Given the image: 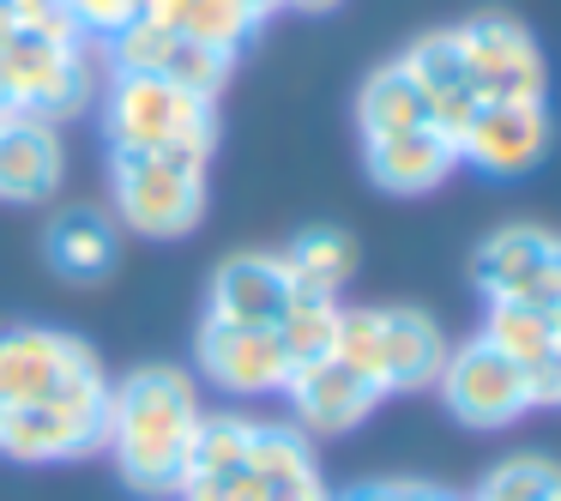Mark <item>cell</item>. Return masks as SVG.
Here are the masks:
<instances>
[{
  "mask_svg": "<svg viewBox=\"0 0 561 501\" xmlns=\"http://www.w3.org/2000/svg\"><path fill=\"white\" fill-rule=\"evenodd\" d=\"M199 423V387L194 375L158 363V368H134L110 387V447L115 471L127 489L139 496H175L187 471V441Z\"/></svg>",
  "mask_w": 561,
  "mask_h": 501,
  "instance_id": "cell-1",
  "label": "cell"
},
{
  "mask_svg": "<svg viewBox=\"0 0 561 501\" xmlns=\"http://www.w3.org/2000/svg\"><path fill=\"white\" fill-rule=\"evenodd\" d=\"M332 356L368 375L380 392H423L447 368V332L423 308H339Z\"/></svg>",
  "mask_w": 561,
  "mask_h": 501,
  "instance_id": "cell-2",
  "label": "cell"
},
{
  "mask_svg": "<svg viewBox=\"0 0 561 501\" xmlns=\"http://www.w3.org/2000/svg\"><path fill=\"white\" fill-rule=\"evenodd\" d=\"M103 134L110 151H175L206 163L218 151V103L187 98L146 73H115L103 98Z\"/></svg>",
  "mask_w": 561,
  "mask_h": 501,
  "instance_id": "cell-3",
  "label": "cell"
},
{
  "mask_svg": "<svg viewBox=\"0 0 561 501\" xmlns=\"http://www.w3.org/2000/svg\"><path fill=\"white\" fill-rule=\"evenodd\" d=\"M110 200L127 230L170 242L206 218V163L175 151H110Z\"/></svg>",
  "mask_w": 561,
  "mask_h": 501,
  "instance_id": "cell-4",
  "label": "cell"
},
{
  "mask_svg": "<svg viewBox=\"0 0 561 501\" xmlns=\"http://www.w3.org/2000/svg\"><path fill=\"white\" fill-rule=\"evenodd\" d=\"M103 368L85 339L61 327H0V405H43L98 387Z\"/></svg>",
  "mask_w": 561,
  "mask_h": 501,
  "instance_id": "cell-5",
  "label": "cell"
},
{
  "mask_svg": "<svg viewBox=\"0 0 561 501\" xmlns=\"http://www.w3.org/2000/svg\"><path fill=\"white\" fill-rule=\"evenodd\" d=\"M103 429H110V380L67 392V399L13 405L0 417V453L19 465L85 459V453H103Z\"/></svg>",
  "mask_w": 561,
  "mask_h": 501,
  "instance_id": "cell-6",
  "label": "cell"
},
{
  "mask_svg": "<svg viewBox=\"0 0 561 501\" xmlns=\"http://www.w3.org/2000/svg\"><path fill=\"white\" fill-rule=\"evenodd\" d=\"M440 405H447L453 423L477 429V435H495V429L519 423L531 405V380L513 356H501L489 339H465L459 351H447V368H440Z\"/></svg>",
  "mask_w": 561,
  "mask_h": 501,
  "instance_id": "cell-7",
  "label": "cell"
},
{
  "mask_svg": "<svg viewBox=\"0 0 561 501\" xmlns=\"http://www.w3.org/2000/svg\"><path fill=\"white\" fill-rule=\"evenodd\" d=\"M471 278L483 291V303L556 308L561 303V236L543 230V224H507V230L477 242Z\"/></svg>",
  "mask_w": 561,
  "mask_h": 501,
  "instance_id": "cell-8",
  "label": "cell"
},
{
  "mask_svg": "<svg viewBox=\"0 0 561 501\" xmlns=\"http://www.w3.org/2000/svg\"><path fill=\"white\" fill-rule=\"evenodd\" d=\"M0 67L7 86L19 98V115H43V122H67L98 98V73L79 55V43H55V37H31L13 31L0 43Z\"/></svg>",
  "mask_w": 561,
  "mask_h": 501,
  "instance_id": "cell-9",
  "label": "cell"
},
{
  "mask_svg": "<svg viewBox=\"0 0 561 501\" xmlns=\"http://www.w3.org/2000/svg\"><path fill=\"white\" fill-rule=\"evenodd\" d=\"M459 49L471 67V86L483 103H543L549 67L537 37L507 13H477L471 25H459Z\"/></svg>",
  "mask_w": 561,
  "mask_h": 501,
  "instance_id": "cell-10",
  "label": "cell"
},
{
  "mask_svg": "<svg viewBox=\"0 0 561 501\" xmlns=\"http://www.w3.org/2000/svg\"><path fill=\"white\" fill-rule=\"evenodd\" d=\"M194 363L230 399H266V392L290 387V356L278 344V327H230V320H211L194 339Z\"/></svg>",
  "mask_w": 561,
  "mask_h": 501,
  "instance_id": "cell-11",
  "label": "cell"
},
{
  "mask_svg": "<svg viewBox=\"0 0 561 501\" xmlns=\"http://www.w3.org/2000/svg\"><path fill=\"white\" fill-rule=\"evenodd\" d=\"M549 151V115L543 103H483L471 115V127L459 134V163L513 182V175H531Z\"/></svg>",
  "mask_w": 561,
  "mask_h": 501,
  "instance_id": "cell-12",
  "label": "cell"
},
{
  "mask_svg": "<svg viewBox=\"0 0 561 501\" xmlns=\"http://www.w3.org/2000/svg\"><path fill=\"white\" fill-rule=\"evenodd\" d=\"M284 399H290L302 435H351V429H363L368 417H375V405L387 399V392L368 375H356L351 363H339V356H320V363L296 368Z\"/></svg>",
  "mask_w": 561,
  "mask_h": 501,
  "instance_id": "cell-13",
  "label": "cell"
},
{
  "mask_svg": "<svg viewBox=\"0 0 561 501\" xmlns=\"http://www.w3.org/2000/svg\"><path fill=\"white\" fill-rule=\"evenodd\" d=\"M363 163H368V182H375L380 194L416 200V194H435V187L459 170V146H453L435 122H423V127H404V134L363 139Z\"/></svg>",
  "mask_w": 561,
  "mask_h": 501,
  "instance_id": "cell-14",
  "label": "cell"
},
{
  "mask_svg": "<svg viewBox=\"0 0 561 501\" xmlns=\"http://www.w3.org/2000/svg\"><path fill=\"white\" fill-rule=\"evenodd\" d=\"M296 291L284 254H230L211 272V320H230V327H278L290 315Z\"/></svg>",
  "mask_w": 561,
  "mask_h": 501,
  "instance_id": "cell-15",
  "label": "cell"
},
{
  "mask_svg": "<svg viewBox=\"0 0 561 501\" xmlns=\"http://www.w3.org/2000/svg\"><path fill=\"white\" fill-rule=\"evenodd\" d=\"M61 175H67V158H61L55 122H43V115L0 122V200H13V206H49L61 194Z\"/></svg>",
  "mask_w": 561,
  "mask_h": 501,
  "instance_id": "cell-16",
  "label": "cell"
},
{
  "mask_svg": "<svg viewBox=\"0 0 561 501\" xmlns=\"http://www.w3.org/2000/svg\"><path fill=\"white\" fill-rule=\"evenodd\" d=\"M43 254H49L55 278L67 284H103L122 260V236H115V218L98 206H67L49 218L43 230Z\"/></svg>",
  "mask_w": 561,
  "mask_h": 501,
  "instance_id": "cell-17",
  "label": "cell"
},
{
  "mask_svg": "<svg viewBox=\"0 0 561 501\" xmlns=\"http://www.w3.org/2000/svg\"><path fill=\"white\" fill-rule=\"evenodd\" d=\"M248 465H254L266 501H332V489L320 483L314 447H308V435L296 423H260Z\"/></svg>",
  "mask_w": 561,
  "mask_h": 501,
  "instance_id": "cell-18",
  "label": "cell"
},
{
  "mask_svg": "<svg viewBox=\"0 0 561 501\" xmlns=\"http://www.w3.org/2000/svg\"><path fill=\"white\" fill-rule=\"evenodd\" d=\"M284 272H290L296 303H339L344 284L356 272V242L344 230H302L290 248H284Z\"/></svg>",
  "mask_w": 561,
  "mask_h": 501,
  "instance_id": "cell-19",
  "label": "cell"
},
{
  "mask_svg": "<svg viewBox=\"0 0 561 501\" xmlns=\"http://www.w3.org/2000/svg\"><path fill=\"white\" fill-rule=\"evenodd\" d=\"M146 19H158L163 31H175L187 43H206V49H224V55H236L254 37V19L236 0H146Z\"/></svg>",
  "mask_w": 561,
  "mask_h": 501,
  "instance_id": "cell-20",
  "label": "cell"
},
{
  "mask_svg": "<svg viewBox=\"0 0 561 501\" xmlns=\"http://www.w3.org/2000/svg\"><path fill=\"white\" fill-rule=\"evenodd\" d=\"M356 122H363V139L404 134V127L428 122V98L416 91V79L404 73L399 61H387L363 79V91H356Z\"/></svg>",
  "mask_w": 561,
  "mask_h": 501,
  "instance_id": "cell-21",
  "label": "cell"
},
{
  "mask_svg": "<svg viewBox=\"0 0 561 501\" xmlns=\"http://www.w3.org/2000/svg\"><path fill=\"white\" fill-rule=\"evenodd\" d=\"M399 67L416 79L428 110H440V103H453V98H477L471 67H465V49H459V31H423V37L399 55Z\"/></svg>",
  "mask_w": 561,
  "mask_h": 501,
  "instance_id": "cell-22",
  "label": "cell"
},
{
  "mask_svg": "<svg viewBox=\"0 0 561 501\" xmlns=\"http://www.w3.org/2000/svg\"><path fill=\"white\" fill-rule=\"evenodd\" d=\"M260 423L242 411H199L194 441H187V471L182 477H224V471H242L248 453H254Z\"/></svg>",
  "mask_w": 561,
  "mask_h": 501,
  "instance_id": "cell-23",
  "label": "cell"
},
{
  "mask_svg": "<svg viewBox=\"0 0 561 501\" xmlns=\"http://www.w3.org/2000/svg\"><path fill=\"white\" fill-rule=\"evenodd\" d=\"M477 339H489L519 368H537L556 351V315H549V308H519V303H489V320H483Z\"/></svg>",
  "mask_w": 561,
  "mask_h": 501,
  "instance_id": "cell-24",
  "label": "cell"
},
{
  "mask_svg": "<svg viewBox=\"0 0 561 501\" xmlns=\"http://www.w3.org/2000/svg\"><path fill=\"white\" fill-rule=\"evenodd\" d=\"M230 67H236V55L206 49V43H187V37H170V49H163V67H158L151 79H163V86L187 91V98L218 103V91L230 86Z\"/></svg>",
  "mask_w": 561,
  "mask_h": 501,
  "instance_id": "cell-25",
  "label": "cell"
},
{
  "mask_svg": "<svg viewBox=\"0 0 561 501\" xmlns=\"http://www.w3.org/2000/svg\"><path fill=\"white\" fill-rule=\"evenodd\" d=\"M471 501H561V465L549 453H513L477 483Z\"/></svg>",
  "mask_w": 561,
  "mask_h": 501,
  "instance_id": "cell-26",
  "label": "cell"
},
{
  "mask_svg": "<svg viewBox=\"0 0 561 501\" xmlns=\"http://www.w3.org/2000/svg\"><path fill=\"white\" fill-rule=\"evenodd\" d=\"M339 308L344 303H290V315L278 320V344L290 356V375L320 356H332V339H339Z\"/></svg>",
  "mask_w": 561,
  "mask_h": 501,
  "instance_id": "cell-27",
  "label": "cell"
},
{
  "mask_svg": "<svg viewBox=\"0 0 561 501\" xmlns=\"http://www.w3.org/2000/svg\"><path fill=\"white\" fill-rule=\"evenodd\" d=\"M61 7L79 25V37H115L127 19L146 13V0H61Z\"/></svg>",
  "mask_w": 561,
  "mask_h": 501,
  "instance_id": "cell-28",
  "label": "cell"
},
{
  "mask_svg": "<svg viewBox=\"0 0 561 501\" xmlns=\"http://www.w3.org/2000/svg\"><path fill=\"white\" fill-rule=\"evenodd\" d=\"M175 496L182 501H266V489H260L254 465H242V471H224V477H182Z\"/></svg>",
  "mask_w": 561,
  "mask_h": 501,
  "instance_id": "cell-29",
  "label": "cell"
},
{
  "mask_svg": "<svg viewBox=\"0 0 561 501\" xmlns=\"http://www.w3.org/2000/svg\"><path fill=\"white\" fill-rule=\"evenodd\" d=\"M435 483H411V477H375V483H356L332 501H428Z\"/></svg>",
  "mask_w": 561,
  "mask_h": 501,
  "instance_id": "cell-30",
  "label": "cell"
},
{
  "mask_svg": "<svg viewBox=\"0 0 561 501\" xmlns=\"http://www.w3.org/2000/svg\"><path fill=\"white\" fill-rule=\"evenodd\" d=\"M525 380H531V405L561 411V339H556V351H549L537 368H525Z\"/></svg>",
  "mask_w": 561,
  "mask_h": 501,
  "instance_id": "cell-31",
  "label": "cell"
},
{
  "mask_svg": "<svg viewBox=\"0 0 561 501\" xmlns=\"http://www.w3.org/2000/svg\"><path fill=\"white\" fill-rule=\"evenodd\" d=\"M19 115V98H13V86H7V67H0V122H13Z\"/></svg>",
  "mask_w": 561,
  "mask_h": 501,
  "instance_id": "cell-32",
  "label": "cell"
},
{
  "mask_svg": "<svg viewBox=\"0 0 561 501\" xmlns=\"http://www.w3.org/2000/svg\"><path fill=\"white\" fill-rule=\"evenodd\" d=\"M236 7H242V13H248V19H254V25H260V19H266V13H278L284 0H236Z\"/></svg>",
  "mask_w": 561,
  "mask_h": 501,
  "instance_id": "cell-33",
  "label": "cell"
},
{
  "mask_svg": "<svg viewBox=\"0 0 561 501\" xmlns=\"http://www.w3.org/2000/svg\"><path fill=\"white\" fill-rule=\"evenodd\" d=\"M284 7H296V13H339L344 0H284Z\"/></svg>",
  "mask_w": 561,
  "mask_h": 501,
  "instance_id": "cell-34",
  "label": "cell"
},
{
  "mask_svg": "<svg viewBox=\"0 0 561 501\" xmlns=\"http://www.w3.org/2000/svg\"><path fill=\"white\" fill-rule=\"evenodd\" d=\"M428 501H459V496H447V489H435V496H428Z\"/></svg>",
  "mask_w": 561,
  "mask_h": 501,
  "instance_id": "cell-35",
  "label": "cell"
},
{
  "mask_svg": "<svg viewBox=\"0 0 561 501\" xmlns=\"http://www.w3.org/2000/svg\"><path fill=\"white\" fill-rule=\"evenodd\" d=\"M549 315H556V339H561V303H556V308H549Z\"/></svg>",
  "mask_w": 561,
  "mask_h": 501,
  "instance_id": "cell-36",
  "label": "cell"
},
{
  "mask_svg": "<svg viewBox=\"0 0 561 501\" xmlns=\"http://www.w3.org/2000/svg\"><path fill=\"white\" fill-rule=\"evenodd\" d=\"M0 417H7V405H0Z\"/></svg>",
  "mask_w": 561,
  "mask_h": 501,
  "instance_id": "cell-37",
  "label": "cell"
}]
</instances>
